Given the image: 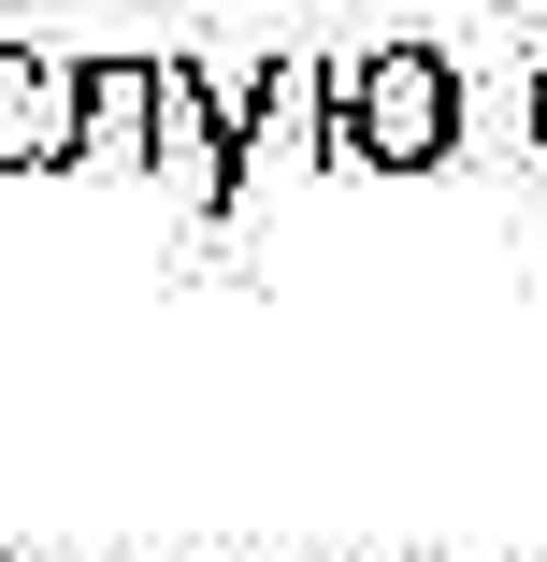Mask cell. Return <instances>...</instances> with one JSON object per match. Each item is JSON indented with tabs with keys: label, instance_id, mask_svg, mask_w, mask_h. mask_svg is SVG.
Instances as JSON below:
<instances>
[{
	"label": "cell",
	"instance_id": "277c9868",
	"mask_svg": "<svg viewBox=\"0 0 547 562\" xmlns=\"http://www.w3.org/2000/svg\"><path fill=\"white\" fill-rule=\"evenodd\" d=\"M533 145H547V72H533Z\"/></svg>",
	"mask_w": 547,
	"mask_h": 562
},
{
	"label": "cell",
	"instance_id": "6da1fadb",
	"mask_svg": "<svg viewBox=\"0 0 547 562\" xmlns=\"http://www.w3.org/2000/svg\"><path fill=\"white\" fill-rule=\"evenodd\" d=\"M461 145V72L447 44H361L332 72V131H317V159H346V173H432Z\"/></svg>",
	"mask_w": 547,
	"mask_h": 562
},
{
	"label": "cell",
	"instance_id": "7a4b0ae2",
	"mask_svg": "<svg viewBox=\"0 0 547 562\" xmlns=\"http://www.w3.org/2000/svg\"><path fill=\"white\" fill-rule=\"evenodd\" d=\"M72 101H87V58L0 44V173H72Z\"/></svg>",
	"mask_w": 547,
	"mask_h": 562
},
{
	"label": "cell",
	"instance_id": "3957f363",
	"mask_svg": "<svg viewBox=\"0 0 547 562\" xmlns=\"http://www.w3.org/2000/svg\"><path fill=\"white\" fill-rule=\"evenodd\" d=\"M159 159V58H87V101H72V173H145Z\"/></svg>",
	"mask_w": 547,
	"mask_h": 562
}]
</instances>
